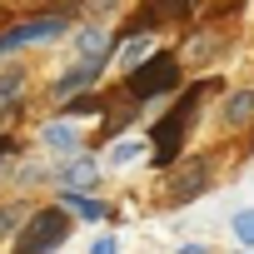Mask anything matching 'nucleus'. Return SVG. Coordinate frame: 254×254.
<instances>
[{
  "instance_id": "obj_16",
  "label": "nucleus",
  "mask_w": 254,
  "mask_h": 254,
  "mask_svg": "<svg viewBox=\"0 0 254 254\" xmlns=\"http://www.w3.org/2000/svg\"><path fill=\"white\" fill-rule=\"evenodd\" d=\"M85 10H90L95 20H105V15H115V10H120V0H85Z\"/></svg>"
},
{
  "instance_id": "obj_12",
  "label": "nucleus",
  "mask_w": 254,
  "mask_h": 254,
  "mask_svg": "<svg viewBox=\"0 0 254 254\" xmlns=\"http://www.w3.org/2000/svg\"><path fill=\"white\" fill-rule=\"evenodd\" d=\"M219 120H224V130H244V125L254 120V85L229 90V95H224V105H219Z\"/></svg>"
},
{
  "instance_id": "obj_8",
  "label": "nucleus",
  "mask_w": 254,
  "mask_h": 254,
  "mask_svg": "<svg viewBox=\"0 0 254 254\" xmlns=\"http://www.w3.org/2000/svg\"><path fill=\"white\" fill-rule=\"evenodd\" d=\"M40 150H45V155H55V160H70V155H80V150H85L80 125H75L70 115H55L50 125H40Z\"/></svg>"
},
{
  "instance_id": "obj_5",
  "label": "nucleus",
  "mask_w": 254,
  "mask_h": 254,
  "mask_svg": "<svg viewBox=\"0 0 254 254\" xmlns=\"http://www.w3.org/2000/svg\"><path fill=\"white\" fill-rule=\"evenodd\" d=\"M170 185H165V204L170 209H180V204H190V199H199V194H209V175H214V165H209V155H194V160H175L170 170H160Z\"/></svg>"
},
{
  "instance_id": "obj_1",
  "label": "nucleus",
  "mask_w": 254,
  "mask_h": 254,
  "mask_svg": "<svg viewBox=\"0 0 254 254\" xmlns=\"http://www.w3.org/2000/svg\"><path fill=\"white\" fill-rule=\"evenodd\" d=\"M224 85L214 80V75H204L199 85H190L175 105H170V115H160L155 125H150V165L155 170H170L175 160H180V150H185V140H190V125H194V115H199V100L204 95H219Z\"/></svg>"
},
{
  "instance_id": "obj_13",
  "label": "nucleus",
  "mask_w": 254,
  "mask_h": 254,
  "mask_svg": "<svg viewBox=\"0 0 254 254\" xmlns=\"http://www.w3.org/2000/svg\"><path fill=\"white\" fill-rule=\"evenodd\" d=\"M145 155H150V140H140V135H125V140H120V135H115L105 160H110V170H130V165L145 160Z\"/></svg>"
},
{
  "instance_id": "obj_10",
  "label": "nucleus",
  "mask_w": 254,
  "mask_h": 254,
  "mask_svg": "<svg viewBox=\"0 0 254 254\" xmlns=\"http://www.w3.org/2000/svg\"><path fill=\"white\" fill-rule=\"evenodd\" d=\"M25 95H30V75L20 65H5L0 70V120H10L25 110Z\"/></svg>"
},
{
  "instance_id": "obj_14",
  "label": "nucleus",
  "mask_w": 254,
  "mask_h": 254,
  "mask_svg": "<svg viewBox=\"0 0 254 254\" xmlns=\"http://www.w3.org/2000/svg\"><path fill=\"white\" fill-rule=\"evenodd\" d=\"M25 219H30V204H25V199H10V204H0V244H5V239H15Z\"/></svg>"
},
{
  "instance_id": "obj_15",
  "label": "nucleus",
  "mask_w": 254,
  "mask_h": 254,
  "mask_svg": "<svg viewBox=\"0 0 254 254\" xmlns=\"http://www.w3.org/2000/svg\"><path fill=\"white\" fill-rule=\"evenodd\" d=\"M229 229H234V239H239L244 249H254V209H234Z\"/></svg>"
},
{
  "instance_id": "obj_9",
  "label": "nucleus",
  "mask_w": 254,
  "mask_h": 254,
  "mask_svg": "<svg viewBox=\"0 0 254 254\" xmlns=\"http://www.w3.org/2000/svg\"><path fill=\"white\" fill-rule=\"evenodd\" d=\"M70 45H75V55H110V60H115L120 35L110 30V20H95V15H90V25H80V30L70 35Z\"/></svg>"
},
{
  "instance_id": "obj_2",
  "label": "nucleus",
  "mask_w": 254,
  "mask_h": 254,
  "mask_svg": "<svg viewBox=\"0 0 254 254\" xmlns=\"http://www.w3.org/2000/svg\"><path fill=\"white\" fill-rule=\"evenodd\" d=\"M180 75H185V60H180V50H150L135 70H125V90H130L140 105L145 100H160V95H175L180 90Z\"/></svg>"
},
{
  "instance_id": "obj_6",
  "label": "nucleus",
  "mask_w": 254,
  "mask_h": 254,
  "mask_svg": "<svg viewBox=\"0 0 254 254\" xmlns=\"http://www.w3.org/2000/svg\"><path fill=\"white\" fill-rule=\"evenodd\" d=\"M204 5V0H140L130 25H125V35H135V30H165V25H185L194 20V10Z\"/></svg>"
},
{
  "instance_id": "obj_7",
  "label": "nucleus",
  "mask_w": 254,
  "mask_h": 254,
  "mask_svg": "<svg viewBox=\"0 0 254 254\" xmlns=\"http://www.w3.org/2000/svg\"><path fill=\"white\" fill-rule=\"evenodd\" d=\"M50 185L55 190H100V160L90 155V150H80V155H70V160H60L55 170H50Z\"/></svg>"
},
{
  "instance_id": "obj_17",
  "label": "nucleus",
  "mask_w": 254,
  "mask_h": 254,
  "mask_svg": "<svg viewBox=\"0 0 254 254\" xmlns=\"http://www.w3.org/2000/svg\"><path fill=\"white\" fill-rule=\"evenodd\" d=\"M20 155V140H10L5 130H0V160H15Z\"/></svg>"
},
{
  "instance_id": "obj_11",
  "label": "nucleus",
  "mask_w": 254,
  "mask_h": 254,
  "mask_svg": "<svg viewBox=\"0 0 254 254\" xmlns=\"http://www.w3.org/2000/svg\"><path fill=\"white\" fill-rule=\"evenodd\" d=\"M60 204H65L80 224H105V219H115V209H110L105 199H95L90 190H60Z\"/></svg>"
},
{
  "instance_id": "obj_4",
  "label": "nucleus",
  "mask_w": 254,
  "mask_h": 254,
  "mask_svg": "<svg viewBox=\"0 0 254 254\" xmlns=\"http://www.w3.org/2000/svg\"><path fill=\"white\" fill-rule=\"evenodd\" d=\"M70 20L65 10H40L30 20H10L5 30H0V55H10V50H25V45H45V40H60L70 35Z\"/></svg>"
},
{
  "instance_id": "obj_3",
  "label": "nucleus",
  "mask_w": 254,
  "mask_h": 254,
  "mask_svg": "<svg viewBox=\"0 0 254 254\" xmlns=\"http://www.w3.org/2000/svg\"><path fill=\"white\" fill-rule=\"evenodd\" d=\"M70 229H75V214L55 199V204H40V209H30V219L20 224V234L10 239L20 254H45V249H60L65 239H70Z\"/></svg>"
},
{
  "instance_id": "obj_18",
  "label": "nucleus",
  "mask_w": 254,
  "mask_h": 254,
  "mask_svg": "<svg viewBox=\"0 0 254 254\" xmlns=\"http://www.w3.org/2000/svg\"><path fill=\"white\" fill-rule=\"evenodd\" d=\"M90 249H95V254H115V249H120V239H115V234H100Z\"/></svg>"
}]
</instances>
